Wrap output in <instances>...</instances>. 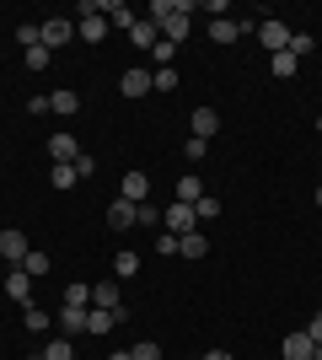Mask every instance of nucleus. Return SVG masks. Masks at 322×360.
Instances as JSON below:
<instances>
[{
    "label": "nucleus",
    "instance_id": "nucleus-18",
    "mask_svg": "<svg viewBox=\"0 0 322 360\" xmlns=\"http://www.w3.org/2000/svg\"><path fill=\"white\" fill-rule=\"evenodd\" d=\"M54 323H60V339H76V333H86V312H81V307H65Z\"/></svg>",
    "mask_w": 322,
    "mask_h": 360
},
{
    "label": "nucleus",
    "instance_id": "nucleus-39",
    "mask_svg": "<svg viewBox=\"0 0 322 360\" xmlns=\"http://www.w3.org/2000/svg\"><path fill=\"white\" fill-rule=\"evenodd\" d=\"M92 172H97V162L86 156V150H81V156H76V178H92Z\"/></svg>",
    "mask_w": 322,
    "mask_h": 360
},
{
    "label": "nucleus",
    "instance_id": "nucleus-42",
    "mask_svg": "<svg viewBox=\"0 0 322 360\" xmlns=\"http://www.w3.org/2000/svg\"><path fill=\"white\" fill-rule=\"evenodd\" d=\"M107 360H129V349H119V355H107Z\"/></svg>",
    "mask_w": 322,
    "mask_h": 360
},
{
    "label": "nucleus",
    "instance_id": "nucleus-4",
    "mask_svg": "<svg viewBox=\"0 0 322 360\" xmlns=\"http://www.w3.org/2000/svg\"><path fill=\"white\" fill-rule=\"evenodd\" d=\"M27 231H0V258H6V264H11V269H22V264H27Z\"/></svg>",
    "mask_w": 322,
    "mask_h": 360
},
{
    "label": "nucleus",
    "instance_id": "nucleus-35",
    "mask_svg": "<svg viewBox=\"0 0 322 360\" xmlns=\"http://www.w3.org/2000/svg\"><path fill=\"white\" fill-rule=\"evenodd\" d=\"M311 44H317L311 32H290V54H295V60H301V54H311Z\"/></svg>",
    "mask_w": 322,
    "mask_h": 360
},
{
    "label": "nucleus",
    "instance_id": "nucleus-28",
    "mask_svg": "<svg viewBox=\"0 0 322 360\" xmlns=\"http://www.w3.org/2000/svg\"><path fill=\"white\" fill-rule=\"evenodd\" d=\"M204 150H210V140H194V135H188V140H183V162H188V167H199V162H204Z\"/></svg>",
    "mask_w": 322,
    "mask_h": 360
},
{
    "label": "nucleus",
    "instance_id": "nucleus-45",
    "mask_svg": "<svg viewBox=\"0 0 322 360\" xmlns=\"http://www.w3.org/2000/svg\"><path fill=\"white\" fill-rule=\"evenodd\" d=\"M311 360H322V345H317V355H311Z\"/></svg>",
    "mask_w": 322,
    "mask_h": 360
},
{
    "label": "nucleus",
    "instance_id": "nucleus-29",
    "mask_svg": "<svg viewBox=\"0 0 322 360\" xmlns=\"http://www.w3.org/2000/svg\"><path fill=\"white\" fill-rule=\"evenodd\" d=\"M65 307H81V312H86V307H92V285H70L65 290Z\"/></svg>",
    "mask_w": 322,
    "mask_h": 360
},
{
    "label": "nucleus",
    "instance_id": "nucleus-11",
    "mask_svg": "<svg viewBox=\"0 0 322 360\" xmlns=\"http://www.w3.org/2000/svg\"><path fill=\"white\" fill-rule=\"evenodd\" d=\"M204 253H210L204 226H199V231H183V237H177V258H204Z\"/></svg>",
    "mask_w": 322,
    "mask_h": 360
},
{
    "label": "nucleus",
    "instance_id": "nucleus-23",
    "mask_svg": "<svg viewBox=\"0 0 322 360\" xmlns=\"http://www.w3.org/2000/svg\"><path fill=\"white\" fill-rule=\"evenodd\" d=\"M22 323H27V333H43L48 323H54V317H48L43 307H32V301H27V307H22Z\"/></svg>",
    "mask_w": 322,
    "mask_h": 360
},
{
    "label": "nucleus",
    "instance_id": "nucleus-2",
    "mask_svg": "<svg viewBox=\"0 0 322 360\" xmlns=\"http://www.w3.org/2000/svg\"><path fill=\"white\" fill-rule=\"evenodd\" d=\"M161 226H167L172 237H183V231H199V215H194V205H177V199H172L167 215H161Z\"/></svg>",
    "mask_w": 322,
    "mask_h": 360
},
{
    "label": "nucleus",
    "instance_id": "nucleus-24",
    "mask_svg": "<svg viewBox=\"0 0 322 360\" xmlns=\"http://www.w3.org/2000/svg\"><path fill=\"white\" fill-rule=\"evenodd\" d=\"M48 183H54V188H76V162H54Z\"/></svg>",
    "mask_w": 322,
    "mask_h": 360
},
{
    "label": "nucleus",
    "instance_id": "nucleus-33",
    "mask_svg": "<svg viewBox=\"0 0 322 360\" xmlns=\"http://www.w3.org/2000/svg\"><path fill=\"white\" fill-rule=\"evenodd\" d=\"M129 360H161V345H151V339H140V345L129 349Z\"/></svg>",
    "mask_w": 322,
    "mask_h": 360
},
{
    "label": "nucleus",
    "instance_id": "nucleus-30",
    "mask_svg": "<svg viewBox=\"0 0 322 360\" xmlns=\"http://www.w3.org/2000/svg\"><path fill=\"white\" fill-rule=\"evenodd\" d=\"M194 215H199V226H204V221H215V215H220V199H215V194H204L199 205H194Z\"/></svg>",
    "mask_w": 322,
    "mask_h": 360
},
{
    "label": "nucleus",
    "instance_id": "nucleus-1",
    "mask_svg": "<svg viewBox=\"0 0 322 360\" xmlns=\"http://www.w3.org/2000/svg\"><path fill=\"white\" fill-rule=\"evenodd\" d=\"M38 38H43V49H65L76 38V22L70 16H48V22H38Z\"/></svg>",
    "mask_w": 322,
    "mask_h": 360
},
{
    "label": "nucleus",
    "instance_id": "nucleus-32",
    "mask_svg": "<svg viewBox=\"0 0 322 360\" xmlns=\"http://www.w3.org/2000/svg\"><path fill=\"white\" fill-rule=\"evenodd\" d=\"M22 269H27L32 280H38V274H48V253H38V248H32V253H27V264H22Z\"/></svg>",
    "mask_w": 322,
    "mask_h": 360
},
{
    "label": "nucleus",
    "instance_id": "nucleus-13",
    "mask_svg": "<svg viewBox=\"0 0 322 360\" xmlns=\"http://www.w3.org/2000/svg\"><path fill=\"white\" fill-rule=\"evenodd\" d=\"M123 323V312H102V307H86V333H113Z\"/></svg>",
    "mask_w": 322,
    "mask_h": 360
},
{
    "label": "nucleus",
    "instance_id": "nucleus-41",
    "mask_svg": "<svg viewBox=\"0 0 322 360\" xmlns=\"http://www.w3.org/2000/svg\"><path fill=\"white\" fill-rule=\"evenodd\" d=\"M199 360H236V355H231V349H204Z\"/></svg>",
    "mask_w": 322,
    "mask_h": 360
},
{
    "label": "nucleus",
    "instance_id": "nucleus-43",
    "mask_svg": "<svg viewBox=\"0 0 322 360\" xmlns=\"http://www.w3.org/2000/svg\"><path fill=\"white\" fill-rule=\"evenodd\" d=\"M317 135H322V113H317Z\"/></svg>",
    "mask_w": 322,
    "mask_h": 360
},
{
    "label": "nucleus",
    "instance_id": "nucleus-14",
    "mask_svg": "<svg viewBox=\"0 0 322 360\" xmlns=\"http://www.w3.org/2000/svg\"><path fill=\"white\" fill-rule=\"evenodd\" d=\"M48 113H60V119H76V113H81V97H76L70 86H65V91H48Z\"/></svg>",
    "mask_w": 322,
    "mask_h": 360
},
{
    "label": "nucleus",
    "instance_id": "nucleus-37",
    "mask_svg": "<svg viewBox=\"0 0 322 360\" xmlns=\"http://www.w3.org/2000/svg\"><path fill=\"white\" fill-rule=\"evenodd\" d=\"M156 253L172 258V253H177V237H172V231H156Z\"/></svg>",
    "mask_w": 322,
    "mask_h": 360
},
{
    "label": "nucleus",
    "instance_id": "nucleus-7",
    "mask_svg": "<svg viewBox=\"0 0 322 360\" xmlns=\"http://www.w3.org/2000/svg\"><path fill=\"white\" fill-rule=\"evenodd\" d=\"M119 91H123V97H145V91H151V70L129 65V70L119 75Z\"/></svg>",
    "mask_w": 322,
    "mask_h": 360
},
{
    "label": "nucleus",
    "instance_id": "nucleus-22",
    "mask_svg": "<svg viewBox=\"0 0 322 360\" xmlns=\"http://www.w3.org/2000/svg\"><path fill=\"white\" fill-rule=\"evenodd\" d=\"M269 70H274V75H279V81H290V75H295V70H301V60H295L290 49H279V54H269Z\"/></svg>",
    "mask_w": 322,
    "mask_h": 360
},
{
    "label": "nucleus",
    "instance_id": "nucleus-27",
    "mask_svg": "<svg viewBox=\"0 0 322 360\" xmlns=\"http://www.w3.org/2000/svg\"><path fill=\"white\" fill-rule=\"evenodd\" d=\"M48 65H54V49L32 44V49H27V70H48Z\"/></svg>",
    "mask_w": 322,
    "mask_h": 360
},
{
    "label": "nucleus",
    "instance_id": "nucleus-34",
    "mask_svg": "<svg viewBox=\"0 0 322 360\" xmlns=\"http://www.w3.org/2000/svg\"><path fill=\"white\" fill-rule=\"evenodd\" d=\"M16 44H22V49L43 44V38H38V22H22V27H16Z\"/></svg>",
    "mask_w": 322,
    "mask_h": 360
},
{
    "label": "nucleus",
    "instance_id": "nucleus-5",
    "mask_svg": "<svg viewBox=\"0 0 322 360\" xmlns=\"http://www.w3.org/2000/svg\"><path fill=\"white\" fill-rule=\"evenodd\" d=\"M145 194H151V178L145 172H123V183H119V199H129V205H145Z\"/></svg>",
    "mask_w": 322,
    "mask_h": 360
},
{
    "label": "nucleus",
    "instance_id": "nucleus-36",
    "mask_svg": "<svg viewBox=\"0 0 322 360\" xmlns=\"http://www.w3.org/2000/svg\"><path fill=\"white\" fill-rule=\"evenodd\" d=\"M113 269H119V280H123V274H135V269H140V253H129V248H123V253H119V264H113Z\"/></svg>",
    "mask_w": 322,
    "mask_h": 360
},
{
    "label": "nucleus",
    "instance_id": "nucleus-8",
    "mask_svg": "<svg viewBox=\"0 0 322 360\" xmlns=\"http://www.w3.org/2000/svg\"><path fill=\"white\" fill-rule=\"evenodd\" d=\"M129 44H135V49H156V44H161V27H156L151 16H135V27H129Z\"/></svg>",
    "mask_w": 322,
    "mask_h": 360
},
{
    "label": "nucleus",
    "instance_id": "nucleus-21",
    "mask_svg": "<svg viewBox=\"0 0 322 360\" xmlns=\"http://www.w3.org/2000/svg\"><path fill=\"white\" fill-rule=\"evenodd\" d=\"M102 16H107V27H113V22H119L123 32L135 27V11H129V6H123V0H102Z\"/></svg>",
    "mask_w": 322,
    "mask_h": 360
},
{
    "label": "nucleus",
    "instance_id": "nucleus-3",
    "mask_svg": "<svg viewBox=\"0 0 322 360\" xmlns=\"http://www.w3.org/2000/svg\"><path fill=\"white\" fill-rule=\"evenodd\" d=\"M258 44L269 49V54H279V49H290V27H285L279 16H263L258 22Z\"/></svg>",
    "mask_w": 322,
    "mask_h": 360
},
{
    "label": "nucleus",
    "instance_id": "nucleus-44",
    "mask_svg": "<svg viewBox=\"0 0 322 360\" xmlns=\"http://www.w3.org/2000/svg\"><path fill=\"white\" fill-rule=\"evenodd\" d=\"M317 210H322V188H317Z\"/></svg>",
    "mask_w": 322,
    "mask_h": 360
},
{
    "label": "nucleus",
    "instance_id": "nucleus-25",
    "mask_svg": "<svg viewBox=\"0 0 322 360\" xmlns=\"http://www.w3.org/2000/svg\"><path fill=\"white\" fill-rule=\"evenodd\" d=\"M43 360H76V339H48Z\"/></svg>",
    "mask_w": 322,
    "mask_h": 360
},
{
    "label": "nucleus",
    "instance_id": "nucleus-40",
    "mask_svg": "<svg viewBox=\"0 0 322 360\" xmlns=\"http://www.w3.org/2000/svg\"><path fill=\"white\" fill-rule=\"evenodd\" d=\"M307 333H311V345H322V312L307 317Z\"/></svg>",
    "mask_w": 322,
    "mask_h": 360
},
{
    "label": "nucleus",
    "instance_id": "nucleus-31",
    "mask_svg": "<svg viewBox=\"0 0 322 360\" xmlns=\"http://www.w3.org/2000/svg\"><path fill=\"white\" fill-rule=\"evenodd\" d=\"M151 60H156V70H161V65H172V60H177V44H167V38H161V44L151 49Z\"/></svg>",
    "mask_w": 322,
    "mask_h": 360
},
{
    "label": "nucleus",
    "instance_id": "nucleus-16",
    "mask_svg": "<svg viewBox=\"0 0 322 360\" xmlns=\"http://www.w3.org/2000/svg\"><path fill=\"white\" fill-rule=\"evenodd\" d=\"M48 156H54V162H76V156H81L76 135H65V129H60V135H48Z\"/></svg>",
    "mask_w": 322,
    "mask_h": 360
},
{
    "label": "nucleus",
    "instance_id": "nucleus-19",
    "mask_svg": "<svg viewBox=\"0 0 322 360\" xmlns=\"http://www.w3.org/2000/svg\"><path fill=\"white\" fill-rule=\"evenodd\" d=\"M92 307H102V312H123V301H119V285H113V280L92 285Z\"/></svg>",
    "mask_w": 322,
    "mask_h": 360
},
{
    "label": "nucleus",
    "instance_id": "nucleus-9",
    "mask_svg": "<svg viewBox=\"0 0 322 360\" xmlns=\"http://www.w3.org/2000/svg\"><path fill=\"white\" fill-rule=\"evenodd\" d=\"M135 215H140V205H129V199H113V205H107V226H113V231H129Z\"/></svg>",
    "mask_w": 322,
    "mask_h": 360
},
{
    "label": "nucleus",
    "instance_id": "nucleus-38",
    "mask_svg": "<svg viewBox=\"0 0 322 360\" xmlns=\"http://www.w3.org/2000/svg\"><path fill=\"white\" fill-rule=\"evenodd\" d=\"M135 226H161V210H151V205H140V215H135Z\"/></svg>",
    "mask_w": 322,
    "mask_h": 360
},
{
    "label": "nucleus",
    "instance_id": "nucleus-6",
    "mask_svg": "<svg viewBox=\"0 0 322 360\" xmlns=\"http://www.w3.org/2000/svg\"><path fill=\"white\" fill-rule=\"evenodd\" d=\"M279 349H285V360H311V355H317V345H311V333H307V328L285 333V345H279Z\"/></svg>",
    "mask_w": 322,
    "mask_h": 360
},
{
    "label": "nucleus",
    "instance_id": "nucleus-15",
    "mask_svg": "<svg viewBox=\"0 0 322 360\" xmlns=\"http://www.w3.org/2000/svg\"><path fill=\"white\" fill-rule=\"evenodd\" d=\"M242 32H247V22H236V16H220V22H210V38H215V44H236Z\"/></svg>",
    "mask_w": 322,
    "mask_h": 360
},
{
    "label": "nucleus",
    "instance_id": "nucleus-12",
    "mask_svg": "<svg viewBox=\"0 0 322 360\" xmlns=\"http://www.w3.org/2000/svg\"><path fill=\"white\" fill-rule=\"evenodd\" d=\"M6 296L27 307V301H32V274L27 269H11V274H6Z\"/></svg>",
    "mask_w": 322,
    "mask_h": 360
},
{
    "label": "nucleus",
    "instance_id": "nucleus-46",
    "mask_svg": "<svg viewBox=\"0 0 322 360\" xmlns=\"http://www.w3.org/2000/svg\"><path fill=\"white\" fill-rule=\"evenodd\" d=\"M32 360H43V355H32Z\"/></svg>",
    "mask_w": 322,
    "mask_h": 360
},
{
    "label": "nucleus",
    "instance_id": "nucleus-10",
    "mask_svg": "<svg viewBox=\"0 0 322 360\" xmlns=\"http://www.w3.org/2000/svg\"><path fill=\"white\" fill-rule=\"evenodd\" d=\"M220 135V113L215 108H194V140H215Z\"/></svg>",
    "mask_w": 322,
    "mask_h": 360
},
{
    "label": "nucleus",
    "instance_id": "nucleus-20",
    "mask_svg": "<svg viewBox=\"0 0 322 360\" xmlns=\"http://www.w3.org/2000/svg\"><path fill=\"white\" fill-rule=\"evenodd\" d=\"M76 32H81V44H102L107 38V16H81Z\"/></svg>",
    "mask_w": 322,
    "mask_h": 360
},
{
    "label": "nucleus",
    "instance_id": "nucleus-26",
    "mask_svg": "<svg viewBox=\"0 0 322 360\" xmlns=\"http://www.w3.org/2000/svg\"><path fill=\"white\" fill-rule=\"evenodd\" d=\"M151 91H177V70H172V65L151 70Z\"/></svg>",
    "mask_w": 322,
    "mask_h": 360
},
{
    "label": "nucleus",
    "instance_id": "nucleus-17",
    "mask_svg": "<svg viewBox=\"0 0 322 360\" xmlns=\"http://www.w3.org/2000/svg\"><path fill=\"white\" fill-rule=\"evenodd\" d=\"M172 199H177V205H199V199H204L199 172H183V178H177V194H172Z\"/></svg>",
    "mask_w": 322,
    "mask_h": 360
}]
</instances>
